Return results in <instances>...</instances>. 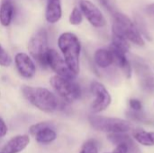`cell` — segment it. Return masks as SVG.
<instances>
[{"instance_id":"obj_24","label":"cell","mask_w":154,"mask_h":153,"mask_svg":"<svg viewBox=\"0 0 154 153\" xmlns=\"http://www.w3.org/2000/svg\"><path fill=\"white\" fill-rule=\"evenodd\" d=\"M128 116L134 120V121H138V122H146L147 119H146V116L143 115V113L142 111H134V110H131L130 112L127 113Z\"/></svg>"},{"instance_id":"obj_23","label":"cell","mask_w":154,"mask_h":153,"mask_svg":"<svg viewBox=\"0 0 154 153\" xmlns=\"http://www.w3.org/2000/svg\"><path fill=\"white\" fill-rule=\"evenodd\" d=\"M11 64H12V59L10 55L0 45V66L6 68V67H9Z\"/></svg>"},{"instance_id":"obj_6","label":"cell","mask_w":154,"mask_h":153,"mask_svg":"<svg viewBox=\"0 0 154 153\" xmlns=\"http://www.w3.org/2000/svg\"><path fill=\"white\" fill-rule=\"evenodd\" d=\"M28 50L33 59L42 67L46 69L48 67L47 62V51L48 48V33L45 29L39 30L30 40L28 44Z\"/></svg>"},{"instance_id":"obj_15","label":"cell","mask_w":154,"mask_h":153,"mask_svg":"<svg viewBox=\"0 0 154 153\" xmlns=\"http://www.w3.org/2000/svg\"><path fill=\"white\" fill-rule=\"evenodd\" d=\"M62 15L61 5L60 0H48L46 11H45V19L50 23H58Z\"/></svg>"},{"instance_id":"obj_2","label":"cell","mask_w":154,"mask_h":153,"mask_svg":"<svg viewBox=\"0 0 154 153\" xmlns=\"http://www.w3.org/2000/svg\"><path fill=\"white\" fill-rule=\"evenodd\" d=\"M58 46L69 68L78 75L79 73L81 44L77 35L72 32H63L59 37Z\"/></svg>"},{"instance_id":"obj_16","label":"cell","mask_w":154,"mask_h":153,"mask_svg":"<svg viewBox=\"0 0 154 153\" xmlns=\"http://www.w3.org/2000/svg\"><path fill=\"white\" fill-rule=\"evenodd\" d=\"M94 61L100 69H107L114 64L111 51L106 49H98L94 53Z\"/></svg>"},{"instance_id":"obj_14","label":"cell","mask_w":154,"mask_h":153,"mask_svg":"<svg viewBox=\"0 0 154 153\" xmlns=\"http://www.w3.org/2000/svg\"><path fill=\"white\" fill-rule=\"evenodd\" d=\"M30 143L28 135H18L7 142L3 147L2 153H19L23 151Z\"/></svg>"},{"instance_id":"obj_19","label":"cell","mask_w":154,"mask_h":153,"mask_svg":"<svg viewBox=\"0 0 154 153\" xmlns=\"http://www.w3.org/2000/svg\"><path fill=\"white\" fill-rule=\"evenodd\" d=\"M35 138L39 143L49 144L55 141V139L57 138V134L51 127H47L41 130L38 133H36Z\"/></svg>"},{"instance_id":"obj_22","label":"cell","mask_w":154,"mask_h":153,"mask_svg":"<svg viewBox=\"0 0 154 153\" xmlns=\"http://www.w3.org/2000/svg\"><path fill=\"white\" fill-rule=\"evenodd\" d=\"M52 123L51 122H42V123H38L36 124H33L30 127V133L33 136L36 135V133H38L41 130L44 129V128H47V127H51L52 128Z\"/></svg>"},{"instance_id":"obj_21","label":"cell","mask_w":154,"mask_h":153,"mask_svg":"<svg viewBox=\"0 0 154 153\" xmlns=\"http://www.w3.org/2000/svg\"><path fill=\"white\" fill-rule=\"evenodd\" d=\"M79 153H98V147L97 142L94 140H89L83 144Z\"/></svg>"},{"instance_id":"obj_27","label":"cell","mask_w":154,"mask_h":153,"mask_svg":"<svg viewBox=\"0 0 154 153\" xmlns=\"http://www.w3.org/2000/svg\"><path fill=\"white\" fill-rule=\"evenodd\" d=\"M146 12L150 14L154 15V3H152L146 6Z\"/></svg>"},{"instance_id":"obj_5","label":"cell","mask_w":154,"mask_h":153,"mask_svg":"<svg viewBox=\"0 0 154 153\" xmlns=\"http://www.w3.org/2000/svg\"><path fill=\"white\" fill-rule=\"evenodd\" d=\"M50 84L66 103H72L81 96L80 86L72 79H68L56 75L51 78Z\"/></svg>"},{"instance_id":"obj_13","label":"cell","mask_w":154,"mask_h":153,"mask_svg":"<svg viewBox=\"0 0 154 153\" xmlns=\"http://www.w3.org/2000/svg\"><path fill=\"white\" fill-rule=\"evenodd\" d=\"M109 50L112 53L114 64L116 66H117L123 71V73L126 78H130L133 74V67H132L131 62L129 61V60L126 57L127 53L115 48L112 45L109 46Z\"/></svg>"},{"instance_id":"obj_7","label":"cell","mask_w":154,"mask_h":153,"mask_svg":"<svg viewBox=\"0 0 154 153\" xmlns=\"http://www.w3.org/2000/svg\"><path fill=\"white\" fill-rule=\"evenodd\" d=\"M90 90L94 96V100L91 104L92 112L97 114L105 111L112 102L111 95L106 87L98 81H93L90 86Z\"/></svg>"},{"instance_id":"obj_4","label":"cell","mask_w":154,"mask_h":153,"mask_svg":"<svg viewBox=\"0 0 154 153\" xmlns=\"http://www.w3.org/2000/svg\"><path fill=\"white\" fill-rule=\"evenodd\" d=\"M88 121L94 129L107 133H127L132 128L130 122L115 117L90 115L88 117Z\"/></svg>"},{"instance_id":"obj_1","label":"cell","mask_w":154,"mask_h":153,"mask_svg":"<svg viewBox=\"0 0 154 153\" xmlns=\"http://www.w3.org/2000/svg\"><path fill=\"white\" fill-rule=\"evenodd\" d=\"M112 14L114 18V23L112 25L113 35L124 37L134 45L140 47L144 46V39L136 24L131 20L130 17L117 10H115Z\"/></svg>"},{"instance_id":"obj_25","label":"cell","mask_w":154,"mask_h":153,"mask_svg":"<svg viewBox=\"0 0 154 153\" xmlns=\"http://www.w3.org/2000/svg\"><path fill=\"white\" fill-rule=\"evenodd\" d=\"M129 106H130L131 110H134V111H142L143 110V104L138 99H135V98L130 99Z\"/></svg>"},{"instance_id":"obj_20","label":"cell","mask_w":154,"mask_h":153,"mask_svg":"<svg viewBox=\"0 0 154 153\" xmlns=\"http://www.w3.org/2000/svg\"><path fill=\"white\" fill-rule=\"evenodd\" d=\"M83 21V14L78 7H74L69 15V23L72 25H79Z\"/></svg>"},{"instance_id":"obj_10","label":"cell","mask_w":154,"mask_h":153,"mask_svg":"<svg viewBox=\"0 0 154 153\" xmlns=\"http://www.w3.org/2000/svg\"><path fill=\"white\" fill-rule=\"evenodd\" d=\"M79 7L83 15H85L92 26L96 28H102L106 26V20L102 11L94 3L89 0H79Z\"/></svg>"},{"instance_id":"obj_8","label":"cell","mask_w":154,"mask_h":153,"mask_svg":"<svg viewBox=\"0 0 154 153\" xmlns=\"http://www.w3.org/2000/svg\"><path fill=\"white\" fill-rule=\"evenodd\" d=\"M47 62L48 67H50L54 72L57 73L58 76L62 78L74 80L76 78V74L69 68L64 59L52 49H49L47 51Z\"/></svg>"},{"instance_id":"obj_28","label":"cell","mask_w":154,"mask_h":153,"mask_svg":"<svg viewBox=\"0 0 154 153\" xmlns=\"http://www.w3.org/2000/svg\"><path fill=\"white\" fill-rule=\"evenodd\" d=\"M1 153H2V152H1Z\"/></svg>"},{"instance_id":"obj_11","label":"cell","mask_w":154,"mask_h":153,"mask_svg":"<svg viewBox=\"0 0 154 153\" xmlns=\"http://www.w3.org/2000/svg\"><path fill=\"white\" fill-rule=\"evenodd\" d=\"M107 139L116 148L112 153H139V149L126 133H109Z\"/></svg>"},{"instance_id":"obj_26","label":"cell","mask_w":154,"mask_h":153,"mask_svg":"<svg viewBox=\"0 0 154 153\" xmlns=\"http://www.w3.org/2000/svg\"><path fill=\"white\" fill-rule=\"evenodd\" d=\"M6 133H7V126L5 121L0 117V137L5 136Z\"/></svg>"},{"instance_id":"obj_9","label":"cell","mask_w":154,"mask_h":153,"mask_svg":"<svg viewBox=\"0 0 154 153\" xmlns=\"http://www.w3.org/2000/svg\"><path fill=\"white\" fill-rule=\"evenodd\" d=\"M134 69L138 77L141 87L146 92L154 91V74L149 65L138 58L134 60Z\"/></svg>"},{"instance_id":"obj_3","label":"cell","mask_w":154,"mask_h":153,"mask_svg":"<svg viewBox=\"0 0 154 153\" xmlns=\"http://www.w3.org/2000/svg\"><path fill=\"white\" fill-rule=\"evenodd\" d=\"M23 96L35 107L46 113H51L59 107V101L55 95L44 87L23 86Z\"/></svg>"},{"instance_id":"obj_12","label":"cell","mask_w":154,"mask_h":153,"mask_svg":"<svg viewBox=\"0 0 154 153\" xmlns=\"http://www.w3.org/2000/svg\"><path fill=\"white\" fill-rule=\"evenodd\" d=\"M14 62L19 74L25 78H31L36 73V66L32 60L25 53L20 52L15 55Z\"/></svg>"},{"instance_id":"obj_18","label":"cell","mask_w":154,"mask_h":153,"mask_svg":"<svg viewBox=\"0 0 154 153\" xmlns=\"http://www.w3.org/2000/svg\"><path fill=\"white\" fill-rule=\"evenodd\" d=\"M134 138L143 146H154L153 132H145L144 130L137 129L134 132Z\"/></svg>"},{"instance_id":"obj_17","label":"cell","mask_w":154,"mask_h":153,"mask_svg":"<svg viewBox=\"0 0 154 153\" xmlns=\"http://www.w3.org/2000/svg\"><path fill=\"white\" fill-rule=\"evenodd\" d=\"M14 6L11 1H4L0 5V23L4 26H8L14 17Z\"/></svg>"}]
</instances>
